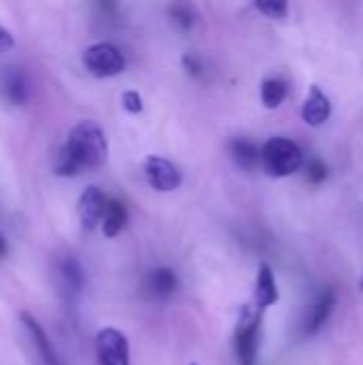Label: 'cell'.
<instances>
[{"instance_id":"1","label":"cell","mask_w":363,"mask_h":365,"mask_svg":"<svg viewBox=\"0 0 363 365\" xmlns=\"http://www.w3.org/2000/svg\"><path fill=\"white\" fill-rule=\"evenodd\" d=\"M107 160V137L103 128L92 120L75 124L60 148L53 165V173L62 178L79 175L83 171H96Z\"/></svg>"},{"instance_id":"2","label":"cell","mask_w":363,"mask_h":365,"mask_svg":"<svg viewBox=\"0 0 363 365\" xmlns=\"http://www.w3.org/2000/svg\"><path fill=\"white\" fill-rule=\"evenodd\" d=\"M261 165L272 178H289L304 165L302 148L287 137H272L261 148Z\"/></svg>"},{"instance_id":"3","label":"cell","mask_w":363,"mask_h":365,"mask_svg":"<svg viewBox=\"0 0 363 365\" xmlns=\"http://www.w3.org/2000/svg\"><path fill=\"white\" fill-rule=\"evenodd\" d=\"M261 319L263 314H259L252 306H246L240 314V323L235 329V353L240 365H257Z\"/></svg>"},{"instance_id":"4","label":"cell","mask_w":363,"mask_h":365,"mask_svg":"<svg viewBox=\"0 0 363 365\" xmlns=\"http://www.w3.org/2000/svg\"><path fill=\"white\" fill-rule=\"evenodd\" d=\"M83 66L88 68V73H92L94 77H116L124 71L126 62L122 51L113 45V43H94L83 51Z\"/></svg>"},{"instance_id":"5","label":"cell","mask_w":363,"mask_h":365,"mask_svg":"<svg viewBox=\"0 0 363 365\" xmlns=\"http://www.w3.org/2000/svg\"><path fill=\"white\" fill-rule=\"evenodd\" d=\"M98 365H131V346L122 331L105 327L96 334Z\"/></svg>"},{"instance_id":"6","label":"cell","mask_w":363,"mask_h":365,"mask_svg":"<svg viewBox=\"0 0 363 365\" xmlns=\"http://www.w3.org/2000/svg\"><path fill=\"white\" fill-rule=\"evenodd\" d=\"M143 173L150 188L158 192H171L182 186V171L167 158L150 156L143 165Z\"/></svg>"},{"instance_id":"7","label":"cell","mask_w":363,"mask_h":365,"mask_svg":"<svg viewBox=\"0 0 363 365\" xmlns=\"http://www.w3.org/2000/svg\"><path fill=\"white\" fill-rule=\"evenodd\" d=\"M105 203H107V197L98 186H88L81 192V197L77 201V214H79L81 227L86 231H94L101 225Z\"/></svg>"},{"instance_id":"8","label":"cell","mask_w":363,"mask_h":365,"mask_svg":"<svg viewBox=\"0 0 363 365\" xmlns=\"http://www.w3.org/2000/svg\"><path fill=\"white\" fill-rule=\"evenodd\" d=\"M0 94L11 105H24L30 98V81L26 73L17 66L0 68Z\"/></svg>"},{"instance_id":"9","label":"cell","mask_w":363,"mask_h":365,"mask_svg":"<svg viewBox=\"0 0 363 365\" xmlns=\"http://www.w3.org/2000/svg\"><path fill=\"white\" fill-rule=\"evenodd\" d=\"M280 293H278V284L274 278V272L267 263L259 265V274H257V282H255V302L252 308L263 314L267 308H272L274 304H278Z\"/></svg>"},{"instance_id":"10","label":"cell","mask_w":363,"mask_h":365,"mask_svg":"<svg viewBox=\"0 0 363 365\" xmlns=\"http://www.w3.org/2000/svg\"><path fill=\"white\" fill-rule=\"evenodd\" d=\"M329 115H332V103H329L327 94L319 86H310L308 98L302 107L304 122L312 128H319L329 120Z\"/></svg>"},{"instance_id":"11","label":"cell","mask_w":363,"mask_h":365,"mask_svg":"<svg viewBox=\"0 0 363 365\" xmlns=\"http://www.w3.org/2000/svg\"><path fill=\"white\" fill-rule=\"evenodd\" d=\"M336 302H338V297H336L334 289H325L315 299V304L310 306V310L306 314V323H304V329H306L308 336H315L317 331L323 329V325L329 321V317H332V312L336 308Z\"/></svg>"},{"instance_id":"12","label":"cell","mask_w":363,"mask_h":365,"mask_svg":"<svg viewBox=\"0 0 363 365\" xmlns=\"http://www.w3.org/2000/svg\"><path fill=\"white\" fill-rule=\"evenodd\" d=\"M58 280H60V289L66 297H71V299L79 297L86 287V274H83L81 263L75 257H66L58 265Z\"/></svg>"},{"instance_id":"13","label":"cell","mask_w":363,"mask_h":365,"mask_svg":"<svg viewBox=\"0 0 363 365\" xmlns=\"http://www.w3.org/2000/svg\"><path fill=\"white\" fill-rule=\"evenodd\" d=\"M19 319H21L24 327L28 329V334H30V338H32V342H34V346H36V353H39V355H41V359H43V364L62 365L60 357H58V353H56V349H53V344L49 342V338H47L45 329L41 327V323H39L32 314H28V312H21V314H19Z\"/></svg>"},{"instance_id":"14","label":"cell","mask_w":363,"mask_h":365,"mask_svg":"<svg viewBox=\"0 0 363 365\" xmlns=\"http://www.w3.org/2000/svg\"><path fill=\"white\" fill-rule=\"evenodd\" d=\"M178 287H180L178 274L169 267L154 269L145 280V291L154 299H169L178 291Z\"/></svg>"},{"instance_id":"15","label":"cell","mask_w":363,"mask_h":365,"mask_svg":"<svg viewBox=\"0 0 363 365\" xmlns=\"http://www.w3.org/2000/svg\"><path fill=\"white\" fill-rule=\"evenodd\" d=\"M229 152H231L233 163H235L240 169H244V171H252V169H257V165L261 163V150H259V145H257L255 141H250V139H242V137L233 139V141L229 143Z\"/></svg>"},{"instance_id":"16","label":"cell","mask_w":363,"mask_h":365,"mask_svg":"<svg viewBox=\"0 0 363 365\" xmlns=\"http://www.w3.org/2000/svg\"><path fill=\"white\" fill-rule=\"evenodd\" d=\"M126 220H128V212H126L124 203H120L116 199H107L105 210H103V218H101L103 233L107 237H116L126 227Z\"/></svg>"},{"instance_id":"17","label":"cell","mask_w":363,"mask_h":365,"mask_svg":"<svg viewBox=\"0 0 363 365\" xmlns=\"http://www.w3.org/2000/svg\"><path fill=\"white\" fill-rule=\"evenodd\" d=\"M287 83L278 77H270L261 83V101L267 109H278L287 98Z\"/></svg>"},{"instance_id":"18","label":"cell","mask_w":363,"mask_h":365,"mask_svg":"<svg viewBox=\"0 0 363 365\" xmlns=\"http://www.w3.org/2000/svg\"><path fill=\"white\" fill-rule=\"evenodd\" d=\"M255 9L270 19H285L289 15V4L282 0H259L255 2Z\"/></svg>"},{"instance_id":"19","label":"cell","mask_w":363,"mask_h":365,"mask_svg":"<svg viewBox=\"0 0 363 365\" xmlns=\"http://www.w3.org/2000/svg\"><path fill=\"white\" fill-rule=\"evenodd\" d=\"M171 15H173V21H175L182 30L193 28V26H195V19H197L193 6H188V4H175V6H171Z\"/></svg>"},{"instance_id":"20","label":"cell","mask_w":363,"mask_h":365,"mask_svg":"<svg viewBox=\"0 0 363 365\" xmlns=\"http://www.w3.org/2000/svg\"><path fill=\"white\" fill-rule=\"evenodd\" d=\"M327 175H329V169H327V165H325L321 158H312V160L308 163V167H306V178H308L310 184H323V182L327 180Z\"/></svg>"},{"instance_id":"21","label":"cell","mask_w":363,"mask_h":365,"mask_svg":"<svg viewBox=\"0 0 363 365\" xmlns=\"http://www.w3.org/2000/svg\"><path fill=\"white\" fill-rule=\"evenodd\" d=\"M122 105H124V109H126L128 113H141V111H143V98H141V94L135 92V90H126V92L122 94Z\"/></svg>"},{"instance_id":"22","label":"cell","mask_w":363,"mask_h":365,"mask_svg":"<svg viewBox=\"0 0 363 365\" xmlns=\"http://www.w3.org/2000/svg\"><path fill=\"white\" fill-rule=\"evenodd\" d=\"M182 64H184V68H186V73H188L190 77H199V75L203 73V64H201V60H199L195 53H186V56L182 58Z\"/></svg>"},{"instance_id":"23","label":"cell","mask_w":363,"mask_h":365,"mask_svg":"<svg viewBox=\"0 0 363 365\" xmlns=\"http://www.w3.org/2000/svg\"><path fill=\"white\" fill-rule=\"evenodd\" d=\"M11 47H13V36H11V32L6 28L0 26V53L9 51Z\"/></svg>"},{"instance_id":"24","label":"cell","mask_w":363,"mask_h":365,"mask_svg":"<svg viewBox=\"0 0 363 365\" xmlns=\"http://www.w3.org/2000/svg\"><path fill=\"white\" fill-rule=\"evenodd\" d=\"M6 255V242H4V237L0 235V257H4Z\"/></svg>"},{"instance_id":"25","label":"cell","mask_w":363,"mask_h":365,"mask_svg":"<svg viewBox=\"0 0 363 365\" xmlns=\"http://www.w3.org/2000/svg\"><path fill=\"white\" fill-rule=\"evenodd\" d=\"M359 291L363 293V274H362V278H359Z\"/></svg>"},{"instance_id":"26","label":"cell","mask_w":363,"mask_h":365,"mask_svg":"<svg viewBox=\"0 0 363 365\" xmlns=\"http://www.w3.org/2000/svg\"><path fill=\"white\" fill-rule=\"evenodd\" d=\"M190 365H197V364H190Z\"/></svg>"}]
</instances>
